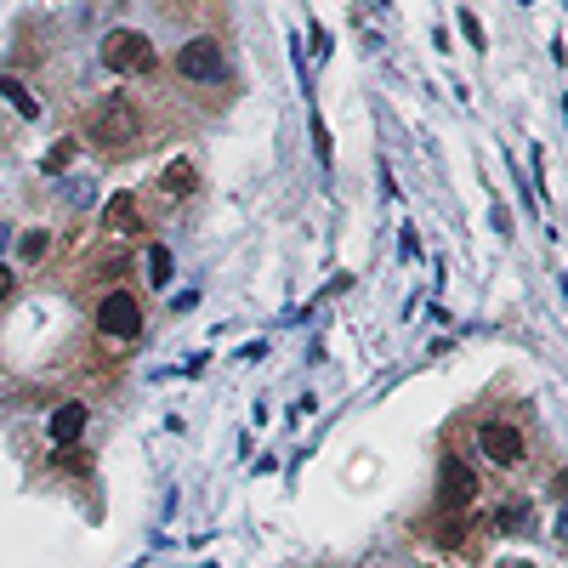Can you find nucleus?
<instances>
[{"label":"nucleus","instance_id":"1","mask_svg":"<svg viewBox=\"0 0 568 568\" xmlns=\"http://www.w3.org/2000/svg\"><path fill=\"white\" fill-rule=\"evenodd\" d=\"M80 131H86V142H97V148H131V142H137V131H142V114H137V103H131V97L108 91V97H91Z\"/></svg>","mask_w":568,"mask_h":568},{"label":"nucleus","instance_id":"13","mask_svg":"<svg viewBox=\"0 0 568 568\" xmlns=\"http://www.w3.org/2000/svg\"><path fill=\"white\" fill-rule=\"evenodd\" d=\"M46 250H52V239H46V233H23V239H18V256H23V262H40V256H46Z\"/></svg>","mask_w":568,"mask_h":568},{"label":"nucleus","instance_id":"16","mask_svg":"<svg viewBox=\"0 0 568 568\" xmlns=\"http://www.w3.org/2000/svg\"><path fill=\"white\" fill-rule=\"evenodd\" d=\"M557 534H563V540H568V506H563V512H557Z\"/></svg>","mask_w":568,"mask_h":568},{"label":"nucleus","instance_id":"6","mask_svg":"<svg viewBox=\"0 0 568 568\" xmlns=\"http://www.w3.org/2000/svg\"><path fill=\"white\" fill-rule=\"evenodd\" d=\"M472 495H478V478H472V466L466 461H444V472H438V500L449 506H472Z\"/></svg>","mask_w":568,"mask_h":568},{"label":"nucleus","instance_id":"12","mask_svg":"<svg viewBox=\"0 0 568 568\" xmlns=\"http://www.w3.org/2000/svg\"><path fill=\"white\" fill-rule=\"evenodd\" d=\"M74 165V142H57L52 154H46V160H40V171H46V177H63V171H69Z\"/></svg>","mask_w":568,"mask_h":568},{"label":"nucleus","instance_id":"7","mask_svg":"<svg viewBox=\"0 0 568 568\" xmlns=\"http://www.w3.org/2000/svg\"><path fill=\"white\" fill-rule=\"evenodd\" d=\"M86 421H91V409L80 404V398H69V404L52 409V426H46V432H52V444H74V438L86 432Z\"/></svg>","mask_w":568,"mask_h":568},{"label":"nucleus","instance_id":"8","mask_svg":"<svg viewBox=\"0 0 568 568\" xmlns=\"http://www.w3.org/2000/svg\"><path fill=\"white\" fill-rule=\"evenodd\" d=\"M108 233H137L142 228V211H137V194H114L108 199Z\"/></svg>","mask_w":568,"mask_h":568},{"label":"nucleus","instance_id":"17","mask_svg":"<svg viewBox=\"0 0 568 568\" xmlns=\"http://www.w3.org/2000/svg\"><path fill=\"white\" fill-rule=\"evenodd\" d=\"M500 568H534V563H500Z\"/></svg>","mask_w":568,"mask_h":568},{"label":"nucleus","instance_id":"9","mask_svg":"<svg viewBox=\"0 0 568 568\" xmlns=\"http://www.w3.org/2000/svg\"><path fill=\"white\" fill-rule=\"evenodd\" d=\"M171 273H177L171 245H148V284H154V290H165V284H171Z\"/></svg>","mask_w":568,"mask_h":568},{"label":"nucleus","instance_id":"4","mask_svg":"<svg viewBox=\"0 0 568 568\" xmlns=\"http://www.w3.org/2000/svg\"><path fill=\"white\" fill-rule=\"evenodd\" d=\"M97 330L108 341H137L142 336V302L131 290H108L103 302H97Z\"/></svg>","mask_w":568,"mask_h":568},{"label":"nucleus","instance_id":"3","mask_svg":"<svg viewBox=\"0 0 568 568\" xmlns=\"http://www.w3.org/2000/svg\"><path fill=\"white\" fill-rule=\"evenodd\" d=\"M103 69L108 74H148L154 69V46L137 29H108L103 35Z\"/></svg>","mask_w":568,"mask_h":568},{"label":"nucleus","instance_id":"11","mask_svg":"<svg viewBox=\"0 0 568 568\" xmlns=\"http://www.w3.org/2000/svg\"><path fill=\"white\" fill-rule=\"evenodd\" d=\"M0 97H6V103L18 108L23 120H35V114H40V103H35V97H29L23 86H18V80H0Z\"/></svg>","mask_w":568,"mask_h":568},{"label":"nucleus","instance_id":"14","mask_svg":"<svg viewBox=\"0 0 568 568\" xmlns=\"http://www.w3.org/2000/svg\"><path fill=\"white\" fill-rule=\"evenodd\" d=\"M398 245H404V256H409V262L421 256V239H415V228H404V233H398Z\"/></svg>","mask_w":568,"mask_h":568},{"label":"nucleus","instance_id":"15","mask_svg":"<svg viewBox=\"0 0 568 568\" xmlns=\"http://www.w3.org/2000/svg\"><path fill=\"white\" fill-rule=\"evenodd\" d=\"M6 296H12V273H6V267H0V302H6Z\"/></svg>","mask_w":568,"mask_h":568},{"label":"nucleus","instance_id":"10","mask_svg":"<svg viewBox=\"0 0 568 568\" xmlns=\"http://www.w3.org/2000/svg\"><path fill=\"white\" fill-rule=\"evenodd\" d=\"M199 188V171L188 160H171L165 165V194H194Z\"/></svg>","mask_w":568,"mask_h":568},{"label":"nucleus","instance_id":"2","mask_svg":"<svg viewBox=\"0 0 568 568\" xmlns=\"http://www.w3.org/2000/svg\"><path fill=\"white\" fill-rule=\"evenodd\" d=\"M177 74L182 80H194V86L228 80V52H222V40L199 35V40H188V46H177Z\"/></svg>","mask_w":568,"mask_h":568},{"label":"nucleus","instance_id":"5","mask_svg":"<svg viewBox=\"0 0 568 568\" xmlns=\"http://www.w3.org/2000/svg\"><path fill=\"white\" fill-rule=\"evenodd\" d=\"M478 449L495 466H523V432L512 421H483L478 426Z\"/></svg>","mask_w":568,"mask_h":568}]
</instances>
